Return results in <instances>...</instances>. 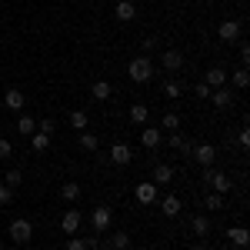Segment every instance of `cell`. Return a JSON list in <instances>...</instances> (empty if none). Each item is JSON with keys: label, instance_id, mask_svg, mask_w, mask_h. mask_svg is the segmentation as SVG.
<instances>
[{"label": "cell", "instance_id": "6da1fadb", "mask_svg": "<svg viewBox=\"0 0 250 250\" xmlns=\"http://www.w3.org/2000/svg\"><path fill=\"white\" fill-rule=\"evenodd\" d=\"M127 74H130L134 83H150L154 80V63H150V57H134L130 67H127Z\"/></svg>", "mask_w": 250, "mask_h": 250}, {"label": "cell", "instance_id": "7a4b0ae2", "mask_svg": "<svg viewBox=\"0 0 250 250\" xmlns=\"http://www.w3.org/2000/svg\"><path fill=\"white\" fill-rule=\"evenodd\" d=\"M204 184H210L213 193H230L233 190L230 177H227V173H220V170H213V167H204Z\"/></svg>", "mask_w": 250, "mask_h": 250}, {"label": "cell", "instance_id": "3957f363", "mask_svg": "<svg viewBox=\"0 0 250 250\" xmlns=\"http://www.w3.org/2000/svg\"><path fill=\"white\" fill-rule=\"evenodd\" d=\"M110 224H114V210H110L107 204L94 207V213H90V227H94V233H104Z\"/></svg>", "mask_w": 250, "mask_h": 250}, {"label": "cell", "instance_id": "277c9868", "mask_svg": "<svg viewBox=\"0 0 250 250\" xmlns=\"http://www.w3.org/2000/svg\"><path fill=\"white\" fill-rule=\"evenodd\" d=\"M134 193H137V200H140L144 207H150V204H157V200H160V193H157V184H154V180H140Z\"/></svg>", "mask_w": 250, "mask_h": 250}, {"label": "cell", "instance_id": "5b68a950", "mask_svg": "<svg viewBox=\"0 0 250 250\" xmlns=\"http://www.w3.org/2000/svg\"><path fill=\"white\" fill-rule=\"evenodd\" d=\"M10 237H14V244H30V237H34V227H30V220L17 217V220L10 224Z\"/></svg>", "mask_w": 250, "mask_h": 250}, {"label": "cell", "instance_id": "8992f818", "mask_svg": "<svg viewBox=\"0 0 250 250\" xmlns=\"http://www.w3.org/2000/svg\"><path fill=\"white\" fill-rule=\"evenodd\" d=\"M107 157H110V164H117V167H124V164H130V160H134V150H130L127 144H114Z\"/></svg>", "mask_w": 250, "mask_h": 250}, {"label": "cell", "instance_id": "52a82bcc", "mask_svg": "<svg viewBox=\"0 0 250 250\" xmlns=\"http://www.w3.org/2000/svg\"><path fill=\"white\" fill-rule=\"evenodd\" d=\"M193 160H197V164H200V167H210L213 164V157H217V147H213V144H200V147H193Z\"/></svg>", "mask_w": 250, "mask_h": 250}, {"label": "cell", "instance_id": "ba28073f", "mask_svg": "<svg viewBox=\"0 0 250 250\" xmlns=\"http://www.w3.org/2000/svg\"><path fill=\"white\" fill-rule=\"evenodd\" d=\"M204 83H207L210 90H217V87H227V70H224V67H210V70L204 74Z\"/></svg>", "mask_w": 250, "mask_h": 250}, {"label": "cell", "instance_id": "9c48e42d", "mask_svg": "<svg viewBox=\"0 0 250 250\" xmlns=\"http://www.w3.org/2000/svg\"><path fill=\"white\" fill-rule=\"evenodd\" d=\"M140 144H144L147 150H157V147L164 144V134H160V127H144V134H140Z\"/></svg>", "mask_w": 250, "mask_h": 250}, {"label": "cell", "instance_id": "30bf717a", "mask_svg": "<svg viewBox=\"0 0 250 250\" xmlns=\"http://www.w3.org/2000/svg\"><path fill=\"white\" fill-rule=\"evenodd\" d=\"M60 230H63V233H70V237H74V233L80 230V210H74V207H70V210L63 213V220H60Z\"/></svg>", "mask_w": 250, "mask_h": 250}, {"label": "cell", "instance_id": "8fae6325", "mask_svg": "<svg viewBox=\"0 0 250 250\" xmlns=\"http://www.w3.org/2000/svg\"><path fill=\"white\" fill-rule=\"evenodd\" d=\"M114 14H117V20H124V23H130V20L137 17V7H134V0H117Z\"/></svg>", "mask_w": 250, "mask_h": 250}, {"label": "cell", "instance_id": "7c38bea8", "mask_svg": "<svg viewBox=\"0 0 250 250\" xmlns=\"http://www.w3.org/2000/svg\"><path fill=\"white\" fill-rule=\"evenodd\" d=\"M160 210H164V217H177V213L184 210V204H180L177 193H167V197L160 200Z\"/></svg>", "mask_w": 250, "mask_h": 250}, {"label": "cell", "instance_id": "4fadbf2b", "mask_svg": "<svg viewBox=\"0 0 250 250\" xmlns=\"http://www.w3.org/2000/svg\"><path fill=\"white\" fill-rule=\"evenodd\" d=\"M160 63H164V70H180L184 67V54L180 50H164V57H160Z\"/></svg>", "mask_w": 250, "mask_h": 250}, {"label": "cell", "instance_id": "5bb4252c", "mask_svg": "<svg viewBox=\"0 0 250 250\" xmlns=\"http://www.w3.org/2000/svg\"><path fill=\"white\" fill-rule=\"evenodd\" d=\"M217 34H220V40H227V43L237 40V37H240V20H224Z\"/></svg>", "mask_w": 250, "mask_h": 250}, {"label": "cell", "instance_id": "9a60e30c", "mask_svg": "<svg viewBox=\"0 0 250 250\" xmlns=\"http://www.w3.org/2000/svg\"><path fill=\"white\" fill-rule=\"evenodd\" d=\"M23 104H27V97L20 94V90H7V94H3V107H7V110H14V114L23 110Z\"/></svg>", "mask_w": 250, "mask_h": 250}, {"label": "cell", "instance_id": "2e32d148", "mask_svg": "<svg viewBox=\"0 0 250 250\" xmlns=\"http://www.w3.org/2000/svg\"><path fill=\"white\" fill-rule=\"evenodd\" d=\"M170 147L177 150V154H184V157L193 154V144L187 140V137H180V130H173V134H170Z\"/></svg>", "mask_w": 250, "mask_h": 250}, {"label": "cell", "instance_id": "e0dca14e", "mask_svg": "<svg viewBox=\"0 0 250 250\" xmlns=\"http://www.w3.org/2000/svg\"><path fill=\"white\" fill-rule=\"evenodd\" d=\"M150 180H154L157 187H160V184H170V180H173V167H170V164H157Z\"/></svg>", "mask_w": 250, "mask_h": 250}, {"label": "cell", "instance_id": "ac0fdd59", "mask_svg": "<svg viewBox=\"0 0 250 250\" xmlns=\"http://www.w3.org/2000/svg\"><path fill=\"white\" fill-rule=\"evenodd\" d=\"M210 100H213V107H220V110H227V107H230V90H227V87H217V90H210Z\"/></svg>", "mask_w": 250, "mask_h": 250}, {"label": "cell", "instance_id": "d6986e66", "mask_svg": "<svg viewBox=\"0 0 250 250\" xmlns=\"http://www.w3.org/2000/svg\"><path fill=\"white\" fill-rule=\"evenodd\" d=\"M60 197H63L67 204H74V200H80V184H77V180H67V184L60 187Z\"/></svg>", "mask_w": 250, "mask_h": 250}, {"label": "cell", "instance_id": "ffe728a7", "mask_svg": "<svg viewBox=\"0 0 250 250\" xmlns=\"http://www.w3.org/2000/svg\"><path fill=\"white\" fill-rule=\"evenodd\" d=\"M17 134H23V137H30V134H37V120L34 117H17Z\"/></svg>", "mask_w": 250, "mask_h": 250}, {"label": "cell", "instance_id": "44dd1931", "mask_svg": "<svg viewBox=\"0 0 250 250\" xmlns=\"http://www.w3.org/2000/svg\"><path fill=\"white\" fill-rule=\"evenodd\" d=\"M190 227H193L197 237H207V233H210V220H207L204 213H197V217H190Z\"/></svg>", "mask_w": 250, "mask_h": 250}, {"label": "cell", "instance_id": "7402d4cb", "mask_svg": "<svg viewBox=\"0 0 250 250\" xmlns=\"http://www.w3.org/2000/svg\"><path fill=\"white\" fill-rule=\"evenodd\" d=\"M90 94H94V100H110V94H114V87H110L107 80H97L94 87H90Z\"/></svg>", "mask_w": 250, "mask_h": 250}, {"label": "cell", "instance_id": "603a6c76", "mask_svg": "<svg viewBox=\"0 0 250 250\" xmlns=\"http://www.w3.org/2000/svg\"><path fill=\"white\" fill-rule=\"evenodd\" d=\"M227 237H230V240L237 244V247H247V244H250V233H247V227H230V230H227Z\"/></svg>", "mask_w": 250, "mask_h": 250}, {"label": "cell", "instance_id": "cb8c5ba5", "mask_svg": "<svg viewBox=\"0 0 250 250\" xmlns=\"http://www.w3.org/2000/svg\"><path fill=\"white\" fill-rule=\"evenodd\" d=\"M110 250H130V233L127 230H120L110 237Z\"/></svg>", "mask_w": 250, "mask_h": 250}, {"label": "cell", "instance_id": "d4e9b609", "mask_svg": "<svg viewBox=\"0 0 250 250\" xmlns=\"http://www.w3.org/2000/svg\"><path fill=\"white\" fill-rule=\"evenodd\" d=\"M80 147H83V150H100V137L80 130Z\"/></svg>", "mask_w": 250, "mask_h": 250}, {"label": "cell", "instance_id": "484cf974", "mask_svg": "<svg viewBox=\"0 0 250 250\" xmlns=\"http://www.w3.org/2000/svg\"><path fill=\"white\" fill-rule=\"evenodd\" d=\"M147 117H150L147 104H134V107H130V120H134V124H147Z\"/></svg>", "mask_w": 250, "mask_h": 250}, {"label": "cell", "instance_id": "4316f807", "mask_svg": "<svg viewBox=\"0 0 250 250\" xmlns=\"http://www.w3.org/2000/svg\"><path fill=\"white\" fill-rule=\"evenodd\" d=\"M30 147H34V150H37V154H43V150H47V147H50V137L47 134H30Z\"/></svg>", "mask_w": 250, "mask_h": 250}, {"label": "cell", "instance_id": "83f0119b", "mask_svg": "<svg viewBox=\"0 0 250 250\" xmlns=\"http://www.w3.org/2000/svg\"><path fill=\"white\" fill-rule=\"evenodd\" d=\"M204 207L207 210H224V193H207L204 197Z\"/></svg>", "mask_w": 250, "mask_h": 250}, {"label": "cell", "instance_id": "f1b7e54d", "mask_svg": "<svg viewBox=\"0 0 250 250\" xmlns=\"http://www.w3.org/2000/svg\"><path fill=\"white\" fill-rule=\"evenodd\" d=\"M160 127L170 130V134H173V130H180V117H177V114H164V117H160Z\"/></svg>", "mask_w": 250, "mask_h": 250}, {"label": "cell", "instance_id": "f546056e", "mask_svg": "<svg viewBox=\"0 0 250 250\" xmlns=\"http://www.w3.org/2000/svg\"><path fill=\"white\" fill-rule=\"evenodd\" d=\"M70 127H74V130H87V114H83V110H74V114H70Z\"/></svg>", "mask_w": 250, "mask_h": 250}, {"label": "cell", "instance_id": "4dcf8cb0", "mask_svg": "<svg viewBox=\"0 0 250 250\" xmlns=\"http://www.w3.org/2000/svg\"><path fill=\"white\" fill-rule=\"evenodd\" d=\"M3 184H7L10 190H17L20 184H23V177H20V170H7V177H3Z\"/></svg>", "mask_w": 250, "mask_h": 250}, {"label": "cell", "instance_id": "1f68e13d", "mask_svg": "<svg viewBox=\"0 0 250 250\" xmlns=\"http://www.w3.org/2000/svg\"><path fill=\"white\" fill-rule=\"evenodd\" d=\"M164 97L177 100V97H180V83H177V80H167V83H164Z\"/></svg>", "mask_w": 250, "mask_h": 250}, {"label": "cell", "instance_id": "d6a6232c", "mask_svg": "<svg viewBox=\"0 0 250 250\" xmlns=\"http://www.w3.org/2000/svg\"><path fill=\"white\" fill-rule=\"evenodd\" d=\"M37 130H40V134H47V137H50V134H54V130H57V124H54L50 117H43V120H40V124H37Z\"/></svg>", "mask_w": 250, "mask_h": 250}, {"label": "cell", "instance_id": "836d02e7", "mask_svg": "<svg viewBox=\"0 0 250 250\" xmlns=\"http://www.w3.org/2000/svg\"><path fill=\"white\" fill-rule=\"evenodd\" d=\"M7 204H14V190L7 184H0V207H7Z\"/></svg>", "mask_w": 250, "mask_h": 250}, {"label": "cell", "instance_id": "e575fe53", "mask_svg": "<svg viewBox=\"0 0 250 250\" xmlns=\"http://www.w3.org/2000/svg\"><path fill=\"white\" fill-rule=\"evenodd\" d=\"M247 83H250V77H247V67H244V70H237V74H233V87H240V90H244Z\"/></svg>", "mask_w": 250, "mask_h": 250}, {"label": "cell", "instance_id": "d590c367", "mask_svg": "<svg viewBox=\"0 0 250 250\" xmlns=\"http://www.w3.org/2000/svg\"><path fill=\"white\" fill-rule=\"evenodd\" d=\"M193 94L200 97V100H210V87H207V83H204V80H200V83H197V87H193Z\"/></svg>", "mask_w": 250, "mask_h": 250}, {"label": "cell", "instance_id": "8d00e7d4", "mask_svg": "<svg viewBox=\"0 0 250 250\" xmlns=\"http://www.w3.org/2000/svg\"><path fill=\"white\" fill-rule=\"evenodd\" d=\"M67 250H87L83 237H70V240H67Z\"/></svg>", "mask_w": 250, "mask_h": 250}, {"label": "cell", "instance_id": "74e56055", "mask_svg": "<svg viewBox=\"0 0 250 250\" xmlns=\"http://www.w3.org/2000/svg\"><path fill=\"white\" fill-rule=\"evenodd\" d=\"M10 154H14V147H10V140H3V137H0V160H7Z\"/></svg>", "mask_w": 250, "mask_h": 250}, {"label": "cell", "instance_id": "f35d334b", "mask_svg": "<svg viewBox=\"0 0 250 250\" xmlns=\"http://www.w3.org/2000/svg\"><path fill=\"white\" fill-rule=\"evenodd\" d=\"M237 140H240V147H250V130H247V127L240 130V137H237Z\"/></svg>", "mask_w": 250, "mask_h": 250}, {"label": "cell", "instance_id": "ab89813d", "mask_svg": "<svg viewBox=\"0 0 250 250\" xmlns=\"http://www.w3.org/2000/svg\"><path fill=\"white\" fill-rule=\"evenodd\" d=\"M240 60H244V63L250 60V47H247V43H240Z\"/></svg>", "mask_w": 250, "mask_h": 250}, {"label": "cell", "instance_id": "60d3db41", "mask_svg": "<svg viewBox=\"0 0 250 250\" xmlns=\"http://www.w3.org/2000/svg\"><path fill=\"white\" fill-rule=\"evenodd\" d=\"M83 244H87V250H97V237H83Z\"/></svg>", "mask_w": 250, "mask_h": 250}, {"label": "cell", "instance_id": "b9f144b4", "mask_svg": "<svg viewBox=\"0 0 250 250\" xmlns=\"http://www.w3.org/2000/svg\"><path fill=\"white\" fill-rule=\"evenodd\" d=\"M130 250H140V247H130Z\"/></svg>", "mask_w": 250, "mask_h": 250}, {"label": "cell", "instance_id": "7bdbcfd3", "mask_svg": "<svg viewBox=\"0 0 250 250\" xmlns=\"http://www.w3.org/2000/svg\"><path fill=\"white\" fill-rule=\"evenodd\" d=\"M0 250H3V244H0Z\"/></svg>", "mask_w": 250, "mask_h": 250}]
</instances>
